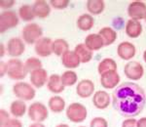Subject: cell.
<instances>
[{"instance_id": "21", "label": "cell", "mask_w": 146, "mask_h": 127, "mask_svg": "<svg viewBox=\"0 0 146 127\" xmlns=\"http://www.w3.org/2000/svg\"><path fill=\"white\" fill-rule=\"evenodd\" d=\"M84 43L93 52L94 51L100 50V49H101L104 46L102 38H101V36L98 33H91L87 35V37L85 38Z\"/></svg>"}, {"instance_id": "40", "label": "cell", "mask_w": 146, "mask_h": 127, "mask_svg": "<svg viewBox=\"0 0 146 127\" xmlns=\"http://www.w3.org/2000/svg\"><path fill=\"white\" fill-rule=\"evenodd\" d=\"M137 127H146V117H141L137 120Z\"/></svg>"}, {"instance_id": "35", "label": "cell", "mask_w": 146, "mask_h": 127, "mask_svg": "<svg viewBox=\"0 0 146 127\" xmlns=\"http://www.w3.org/2000/svg\"><path fill=\"white\" fill-rule=\"evenodd\" d=\"M10 114L7 112L6 110L1 109L0 110V126L1 127H5L6 123L10 120Z\"/></svg>"}, {"instance_id": "10", "label": "cell", "mask_w": 146, "mask_h": 127, "mask_svg": "<svg viewBox=\"0 0 146 127\" xmlns=\"http://www.w3.org/2000/svg\"><path fill=\"white\" fill-rule=\"evenodd\" d=\"M53 40L49 37H42L34 44V51L37 56L47 58L53 54Z\"/></svg>"}, {"instance_id": "15", "label": "cell", "mask_w": 146, "mask_h": 127, "mask_svg": "<svg viewBox=\"0 0 146 127\" xmlns=\"http://www.w3.org/2000/svg\"><path fill=\"white\" fill-rule=\"evenodd\" d=\"M48 72L44 69H39L30 72V83L34 88H41L48 82Z\"/></svg>"}, {"instance_id": "23", "label": "cell", "mask_w": 146, "mask_h": 127, "mask_svg": "<svg viewBox=\"0 0 146 127\" xmlns=\"http://www.w3.org/2000/svg\"><path fill=\"white\" fill-rule=\"evenodd\" d=\"M74 52L78 55L80 61H81V63H83V64L89 63L92 59H93L94 52L91 51L88 47L85 45V43L78 44V45L75 47Z\"/></svg>"}, {"instance_id": "7", "label": "cell", "mask_w": 146, "mask_h": 127, "mask_svg": "<svg viewBox=\"0 0 146 127\" xmlns=\"http://www.w3.org/2000/svg\"><path fill=\"white\" fill-rule=\"evenodd\" d=\"M28 117L33 122H43L48 118L49 112L47 107L41 102H35L31 104L27 110Z\"/></svg>"}, {"instance_id": "18", "label": "cell", "mask_w": 146, "mask_h": 127, "mask_svg": "<svg viewBox=\"0 0 146 127\" xmlns=\"http://www.w3.org/2000/svg\"><path fill=\"white\" fill-rule=\"evenodd\" d=\"M32 9L35 17L39 19H45L51 13V5L44 0H36L32 5Z\"/></svg>"}, {"instance_id": "39", "label": "cell", "mask_w": 146, "mask_h": 127, "mask_svg": "<svg viewBox=\"0 0 146 127\" xmlns=\"http://www.w3.org/2000/svg\"><path fill=\"white\" fill-rule=\"evenodd\" d=\"M7 74H8V64L4 61H1L0 62V76L3 77Z\"/></svg>"}, {"instance_id": "24", "label": "cell", "mask_w": 146, "mask_h": 127, "mask_svg": "<svg viewBox=\"0 0 146 127\" xmlns=\"http://www.w3.org/2000/svg\"><path fill=\"white\" fill-rule=\"evenodd\" d=\"M48 106L54 114H60L65 109V101L60 96H53L49 99Z\"/></svg>"}, {"instance_id": "36", "label": "cell", "mask_w": 146, "mask_h": 127, "mask_svg": "<svg viewBox=\"0 0 146 127\" xmlns=\"http://www.w3.org/2000/svg\"><path fill=\"white\" fill-rule=\"evenodd\" d=\"M16 4L15 0H0V7L2 9H10Z\"/></svg>"}, {"instance_id": "12", "label": "cell", "mask_w": 146, "mask_h": 127, "mask_svg": "<svg viewBox=\"0 0 146 127\" xmlns=\"http://www.w3.org/2000/svg\"><path fill=\"white\" fill-rule=\"evenodd\" d=\"M120 82V75L117 70H109L100 75L101 86L105 89H114Z\"/></svg>"}, {"instance_id": "43", "label": "cell", "mask_w": 146, "mask_h": 127, "mask_svg": "<svg viewBox=\"0 0 146 127\" xmlns=\"http://www.w3.org/2000/svg\"><path fill=\"white\" fill-rule=\"evenodd\" d=\"M56 127H69L67 125V124H65V123H62V124H58Z\"/></svg>"}, {"instance_id": "34", "label": "cell", "mask_w": 146, "mask_h": 127, "mask_svg": "<svg viewBox=\"0 0 146 127\" xmlns=\"http://www.w3.org/2000/svg\"><path fill=\"white\" fill-rule=\"evenodd\" d=\"M90 127H108V122L103 117L98 116L91 120Z\"/></svg>"}, {"instance_id": "25", "label": "cell", "mask_w": 146, "mask_h": 127, "mask_svg": "<svg viewBox=\"0 0 146 127\" xmlns=\"http://www.w3.org/2000/svg\"><path fill=\"white\" fill-rule=\"evenodd\" d=\"M95 20L91 14H83L77 20V27L83 31H88L93 29Z\"/></svg>"}, {"instance_id": "13", "label": "cell", "mask_w": 146, "mask_h": 127, "mask_svg": "<svg viewBox=\"0 0 146 127\" xmlns=\"http://www.w3.org/2000/svg\"><path fill=\"white\" fill-rule=\"evenodd\" d=\"M136 49L133 43L129 41H123L117 47V54L122 60L129 61L135 56Z\"/></svg>"}, {"instance_id": "1", "label": "cell", "mask_w": 146, "mask_h": 127, "mask_svg": "<svg viewBox=\"0 0 146 127\" xmlns=\"http://www.w3.org/2000/svg\"><path fill=\"white\" fill-rule=\"evenodd\" d=\"M146 95L141 87L133 82H124L112 93L113 108L125 117H135L142 112Z\"/></svg>"}, {"instance_id": "11", "label": "cell", "mask_w": 146, "mask_h": 127, "mask_svg": "<svg viewBox=\"0 0 146 127\" xmlns=\"http://www.w3.org/2000/svg\"><path fill=\"white\" fill-rule=\"evenodd\" d=\"M25 50V45L23 39L19 37H13L9 39L7 43V53L13 58H17L22 56Z\"/></svg>"}, {"instance_id": "6", "label": "cell", "mask_w": 146, "mask_h": 127, "mask_svg": "<svg viewBox=\"0 0 146 127\" xmlns=\"http://www.w3.org/2000/svg\"><path fill=\"white\" fill-rule=\"evenodd\" d=\"M20 17L14 10H6L0 15V32L4 33L8 29H14L19 25Z\"/></svg>"}, {"instance_id": "3", "label": "cell", "mask_w": 146, "mask_h": 127, "mask_svg": "<svg viewBox=\"0 0 146 127\" xmlns=\"http://www.w3.org/2000/svg\"><path fill=\"white\" fill-rule=\"evenodd\" d=\"M42 34H43L42 27L35 23L25 25L22 30L23 40L29 45L35 44L40 38H42Z\"/></svg>"}, {"instance_id": "4", "label": "cell", "mask_w": 146, "mask_h": 127, "mask_svg": "<svg viewBox=\"0 0 146 127\" xmlns=\"http://www.w3.org/2000/svg\"><path fill=\"white\" fill-rule=\"evenodd\" d=\"M13 93L19 100L25 102V101H31L32 99H34L36 91L31 84L19 81L13 86Z\"/></svg>"}, {"instance_id": "27", "label": "cell", "mask_w": 146, "mask_h": 127, "mask_svg": "<svg viewBox=\"0 0 146 127\" xmlns=\"http://www.w3.org/2000/svg\"><path fill=\"white\" fill-rule=\"evenodd\" d=\"M69 51V44L63 38H58L53 42V53L58 57H62Z\"/></svg>"}, {"instance_id": "17", "label": "cell", "mask_w": 146, "mask_h": 127, "mask_svg": "<svg viewBox=\"0 0 146 127\" xmlns=\"http://www.w3.org/2000/svg\"><path fill=\"white\" fill-rule=\"evenodd\" d=\"M47 88L50 92L54 94H60L63 92L65 86L63 85L62 76L56 74H54L49 76L48 82H47Z\"/></svg>"}, {"instance_id": "32", "label": "cell", "mask_w": 146, "mask_h": 127, "mask_svg": "<svg viewBox=\"0 0 146 127\" xmlns=\"http://www.w3.org/2000/svg\"><path fill=\"white\" fill-rule=\"evenodd\" d=\"M25 66L27 72H32L36 70L42 69V62L36 57H30L25 62Z\"/></svg>"}, {"instance_id": "20", "label": "cell", "mask_w": 146, "mask_h": 127, "mask_svg": "<svg viewBox=\"0 0 146 127\" xmlns=\"http://www.w3.org/2000/svg\"><path fill=\"white\" fill-rule=\"evenodd\" d=\"M125 30L126 33L131 38H137L142 33V25L140 22L135 20H129L127 22L125 25Z\"/></svg>"}, {"instance_id": "37", "label": "cell", "mask_w": 146, "mask_h": 127, "mask_svg": "<svg viewBox=\"0 0 146 127\" xmlns=\"http://www.w3.org/2000/svg\"><path fill=\"white\" fill-rule=\"evenodd\" d=\"M5 127H23V123L20 119L18 118H11L10 120L6 123Z\"/></svg>"}, {"instance_id": "9", "label": "cell", "mask_w": 146, "mask_h": 127, "mask_svg": "<svg viewBox=\"0 0 146 127\" xmlns=\"http://www.w3.org/2000/svg\"><path fill=\"white\" fill-rule=\"evenodd\" d=\"M128 15L131 20L140 22L146 17V4L142 1H133L128 6Z\"/></svg>"}, {"instance_id": "33", "label": "cell", "mask_w": 146, "mask_h": 127, "mask_svg": "<svg viewBox=\"0 0 146 127\" xmlns=\"http://www.w3.org/2000/svg\"><path fill=\"white\" fill-rule=\"evenodd\" d=\"M50 5L56 10H62L69 5V0H50Z\"/></svg>"}, {"instance_id": "22", "label": "cell", "mask_w": 146, "mask_h": 127, "mask_svg": "<svg viewBox=\"0 0 146 127\" xmlns=\"http://www.w3.org/2000/svg\"><path fill=\"white\" fill-rule=\"evenodd\" d=\"M98 34L101 36L103 40V43H104V46H109L113 44L115 42V40L117 39V32L114 29L110 27H102Z\"/></svg>"}, {"instance_id": "38", "label": "cell", "mask_w": 146, "mask_h": 127, "mask_svg": "<svg viewBox=\"0 0 146 127\" xmlns=\"http://www.w3.org/2000/svg\"><path fill=\"white\" fill-rule=\"evenodd\" d=\"M122 127H137V120L133 118L125 119L122 123Z\"/></svg>"}, {"instance_id": "8", "label": "cell", "mask_w": 146, "mask_h": 127, "mask_svg": "<svg viewBox=\"0 0 146 127\" xmlns=\"http://www.w3.org/2000/svg\"><path fill=\"white\" fill-rule=\"evenodd\" d=\"M124 72L125 75L131 80H139L144 74V69L140 63L131 61L125 65Z\"/></svg>"}, {"instance_id": "29", "label": "cell", "mask_w": 146, "mask_h": 127, "mask_svg": "<svg viewBox=\"0 0 146 127\" xmlns=\"http://www.w3.org/2000/svg\"><path fill=\"white\" fill-rule=\"evenodd\" d=\"M18 13L19 17H20V19H22V21H23V22H31L36 18L32 6L27 5V4H25L22 7H20Z\"/></svg>"}, {"instance_id": "46", "label": "cell", "mask_w": 146, "mask_h": 127, "mask_svg": "<svg viewBox=\"0 0 146 127\" xmlns=\"http://www.w3.org/2000/svg\"><path fill=\"white\" fill-rule=\"evenodd\" d=\"M145 21H146V17H145Z\"/></svg>"}, {"instance_id": "45", "label": "cell", "mask_w": 146, "mask_h": 127, "mask_svg": "<svg viewBox=\"0 0 146 127\" xmlns=\"http://www.w3.org/2000/svg\"><path fill=\"white\" fill-rule=\"evenodd\" d=\"M79 127H86V126H79Z\"/></svg>"}, {"instance_id": "30", "label": "cell", "mask_w": 146, "mask_h": 127, "mask_svg": "<svg viewBox=\"0 0 146 127\" xmlns=\"http://www.w3.org/2000/svg\"><path fill=\"white\" fill-rule=\"evenodd\" d=\"M109 70H117V64L111 58L103 59L98 66V72L100 75Z\"/></svg>"}, {"instance_id": "42", "label": "cell", "mask_w": 146, "mask_h": 127, "mask_svg": "<svg viewBox=\"0 0 146 127\" xmlns=\"http://www.w3.org/2000/svg\"><path fill=\"white\" fill-rule=\"evenodd\" d=\"M28 127H45L44 124H42L41 122H34V123L30 124Z\"/></svg>"}, {"instance_id": "26", "label": "cell", "mask_w": 146, "mask_h": 127, "mask_svg": "<svg viewBox=\"0 0 146 127\" xmlns=\"http://www.w3.org/2000/svg\"><path fill=\"white\" fill-rule=\"evenodd\" d=\"M10 112L12 116L16 117V118L23 116L27 112V105H25V101L16 100L12 102L10 106Z\"/></svg>"}, {"instance_id": "31", "label": "cell", "mask_w": 146, "mask_h": 127, "mask_svg": "<svg viewBox=\"0 0 146 127\" xmlns=\"http://www.w3.org/2000/svg\"><path fill=\"white\" fill-rule=\"evenodd\" d=\"M62 80L63 85L66 86H73L78 80V75L73 70H66L62 74Z\"/></svg>"}, {"instance_id": "5", "label": "cell", "mask_w": 146, "mask_h": 127, "mask_svg": "<svg viewBox=\"0 0 146 127\" xmlns=\"http://www.w3.org/2000/svg\"><path fill=\"white\" fill-rule=\"evenodd\" d=\"M88 110L84 105L80 103H72L66 109V117L71 122L80 123L87 118Z\"/></svg>"}, {"instance_id": "14", "label": "cell", "mask_w": 146, "mask_h": 127, "mask_svg": "<svg viewBox=\"0 0 146 127\" xmlns=\"http://www.w3.org/2000/svg\"><path fill=\"white\" fill-rule=\"evenodd\" d=\"M95 92V83L90 79H83L79 81L76 86V93L80 98H89Z\"/></svg>"}, {"instance_id": "19", "label": "cell", "mask_w": 146, "mask_h": 127, "mask_svg": "<svg viewBox=\"0 0 146 127\" xmlns=\"http://www.w3.org/2000/svg\"><path fill=\"white\" fill-rule=\"evenodd\" d=\"M62 63L64 68H66L68 70H72L78 68L80 64H81V61H80L78 55L74 51L69 50L62 57Z\"/></svg>"}, {"instance_id": "2", "label": "cell", "mask_w": 146, "mask_h": 127, "mask_svg": "<svg viewBox=\"0 0 146 127\" xmlns=\"http://www.w3.org/2000/svg\"><path fill=\"white\" fill-rule=\"evenodd\" d=\"M8 64V75L13 80H23L27 77V70L25 69V63L18 58H13L7 62Z\"/></svg>"}, {"instance_id": "16", "label": "cell", "mask_w": 146, "mask_h": 127, "mask_svg": "<svg viewBox=\"0 0 146 127\" xmlns=\"http://www.w3.org/2000/svg\"><path fill=\"white\" fill-rule=\"evenodd\" d=\"M93 104L98 110H104L110 105V95L106 91H96L93 96Z\"/></svg>"}, {"instance_id": "41", "label": "cell", "mask_w": 146, "mask_h": 127, "mask_svg": "<svg viewBox=\"0 0 146 127\" xmlns=\"http://www.w3.org/2000/svg\"><path fill=\"white\" fill-rule=\"evenodd\" d=\"M5 51H6V47L4 45L3 43L0 44V57H4V55H5Z\"/></svg>"}, {"instance_id": "44", "label": "cell", "mask_w": 146, "mask_h": 127, "mask_svg": "<svg viewBox=\"0 0 146 127\" xmlns=\"http://www.w3.org/2000/svg\"><path fill=\"white\" fill-rule=\"evenodd\" d=\"M143 60H144V62L146 63V50L143 52Z\"/></svg>"}, {"instance_id": "28", "label": "cell", "mask_w": 146, "mask_h": 127, "mask_svg": "<svg viewBox=\"0 0 146 127\" xmlns=\"http://www.w3.org/2000/svg\"><path fill=\"white\" fill-rule=\"evenodd\" d=\"M105 3L103 0H88L87 10L91 15H100L104 11Z\"/></svg>"}]
</instances>
